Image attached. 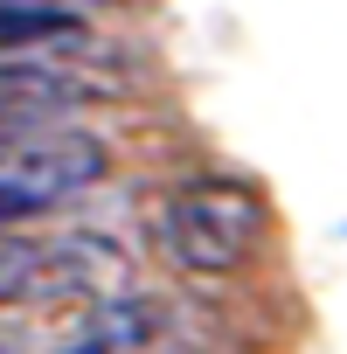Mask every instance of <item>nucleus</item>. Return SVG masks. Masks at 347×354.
<instances>
[{
	"label": "nucleus",
	"instance_id": "nucleus-1",
	"mask_svg": "<svg viewBox=\"0 0 347 354\" xmlns=\"http://www.w3.org/2000/svg\"><path fill=\"white\" fill-rule=\"evenodd\" d=\"M257 236H264V202L243 181H188L160 209V250L195 278L243 271Z\"/></svg>",
	"mask_w": 347,
	"mask_h": 354
},
{
	"label": "nucleus",
	"instance_id": "nucleus-2",
	"mask_svg": "<svg viewBox=\"0 0 347 354\" xmlns=\"http://www.w3.org/2000/svg\"><path fill=\"white\" fill-rule=\"evenodd\" d=\"M104 167H111V153H104V139L97 132H84L77 118L70 125H42V132H21V139H8L0 146V181L8 188H21L28 202H63V195H77V188H91V181H104Z\"/></svg>",
	"mask_w": 347,
	"mask_h": 354
},
{
	"label": "nucleus",
	"instance_id": "nucleus-3",
	"mask_svg": "<svg viewBox=\"0 0 347 354\" xmlns=\"http://www.w3.org/2000/svg\"><path fill=\"white\" fill-rule=\"evenodd\" d=\"M125 292H132V257L111 236L77 230V236L42 243V264H35V285H28L21 306H70V313H84V306H104V299H125Z\"/></svg>",
	"mask_w": 347,
	"mask_h": 354
},
{
	"label": "nucleus",
	"instance_id": "nucleus-4",
	"mask_svg": "<svg viewBox=\"0 0 347 354\" xmlns=\"http://www.w3.org/2000/svg\"><path fill=\"white\" fill-rule=\"evenodd\" d=\"M35 264H42V243L35 236H8V230H0V306H21L28 299Z\"/></svg>",
	"mask_w": 347,
	"mask_h": 354
},
{
	"label": "nucleus",
	"instance_id": "nucleus-5",
	"mask_svg": "<svg viewBox=\"0 0 347 354\" xmlns=\"http://www.w3.org/2000/svg\"><path fill=\"white\" fill-rule=\"evenodd\" d=\"M21 8H49V15H91V8H104V0H21Z\"/></svg>",
	"mask_w": 347,
	"mask_h": 354
},
{
	"label": "nucleus",
	"instance_id": "nucleus-6",
	"mask_svg": "<svg viewBox=\"0 0 347 354\" xmlns=\"http://www.w3.org/2000/svg\"><path fill=\"white\" fill-rule=\"evenodd\" d=\"M0 354H8V347H0Z\"/></svg>",
	"mask_w": 347,
	"mask_h": 354
}]
</instances>
